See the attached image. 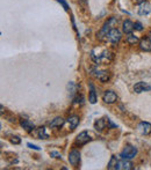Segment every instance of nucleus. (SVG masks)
<instances>
[{"label":"nucleus","mask_w":151,"mask_h":170,"mask_svg":"<svg viewBox=\"0 0 151 170\" xmlns=\"http://www.w3.org/2000/svg\"><path fill=\"white\" fill-rule=\"evenodd\" d=\"M116 23H117V19L116 18H110L106 23L104 24V27L101 28V30L99 31L98 38L100 41H105L108 38V34L113 28H115Z\"/></svg>","instance_id":"f257e3e1"},{"label":"nucleus","mask_w":151,"mask_h":170,"mask_svg":"<svg viewBox=\"0 0 151 170\" xmlns=\"http://www.w3.org/2000/svg\"><path fill=\"white\" fill-rule=\"evenodd\" d=\"M91 57H92V59L97 63V64H106V63H109L110 60H112V54H110V52L109 51H107V50H102V51L100 53H98V54H95V53L92 51Z\"/></svg>","instance_id":"f03ea898"},{"label":"nucleus","mask_w":151,"mask_h":170,"mask_svg":"<svg viewBox=\"0 0 151 170\" xmlns=\"http://www.w3.org/2000/svg\"><path fill=\"white\" fill-rule=\"evenodd\" d=\"M136 155H137V148L134 146H130V145H127V146L123 148V151L121 152L120 156L122 158H126V160H131Z\"/></svg>","instance_id":"7ed1b4c3"},{"label":"nucleus","mask_w":151,"mask_h":170,"mask_svg":"<svg viewBox=\"0 0 151 170\" xmlns=\"http://www.w3.org/2000/svg\"><path fill=\"white\" fill-rule=\"evenodd\" d=\"M121 37H122L121 31L117 29V28H113V29L109 31V34H108V40H109V42H112L113 44H117L119 42L121 41Z\"/></svg>","instance_id":"20e7f679"},{"label":"nucleus","mask_w":151,"mask_h":170,"mask_svg":"<svg viewBox=\"0 0 151 170\" xmlns=\"http://www.w3.org/2000/svg\"><path fill=\"white\" fill-rule=\"evenodd\" d=\"M92 140V138H91V134L86 132V131H84V132H81L79 134L77 135V138H76V144L77 145H85L86 142Z\"/></svg>","instance_id":"39448f33"},{"label":"nucleus","mask_w":151,"mask_h":170,"mask_svg":"<svg viewBox=\"0 0 151 170\" xmlns=\"http://www.w3.org/2000/svg\"><path fill=\"white\" fill-rule=\"evenodd\" d=\"M69 162H70V164H72V165H75V167H77V165L79 164V162H80V153H79V151L73 149V151L70 152Z\"/></svg>","instance_id":"423d86ee"},{"label":"nucleus","mask_w":151,"mask_h":170,"mask_svg":"<svg viewBox=\"0 0 151 170\" xmlns=\"http://www.w3.org/2000/svg\"><path fill=\"white\" fill-rule=\"evenodd\" d=\"M102 100H104L105 103L112 104V103L116 102V100H117V95H116L114 92H112V90H107V92H105L104 96H102Z\"/></svg>","instance_id":"0eeeda50"},{"label":"nucleus","mask_w":151,"mask_h":170,"mask_svg":"<svg viewBox=\"0 0 151 170\" xmlns=\"http://www.w3.org/2000/svg\"><path fill=\"white\" fill-rule=\"evenodd\" d=\"M150 90H151L150 85H148L146 82H138V83H136L134 86V92L136 94H141L143 92H150Z\"/></svg>","instance_id":"6e6552de"},{"label":"nucleus","mask_w":151,"mask_h":170,"mask_svg":"<svg viewBox=\"0 0 151 170\" xmlns=\"http://www.w3.org/2000/svg\"><path fill=\"white\" fill-rule=\"evenodd\" d=\"M137 130L141 134L143 135H148L151 133V124L150 123H146V122H142V123L138 124L137 126Z\"/></svg>","instance_id":"1a4fd4ad"},{"label":"nucleus","mask_w":151,"mask_h":170,"mask_svg":"<svg viewBox=\"0 0 151 170\" xmlns=\"http://www.w3.org/2000/svg\"><path fill=\"white\" fill-rule=\"evenodd\" d=\"M151 13V5L148 2H142L138 5V14L139 15H148Z\"/></svg>","instance_id":"9d476101"},{"label":"nucleus","mask_w":151,"mask_h":170,"mask_svg":"<svg viewBox=\"0 0 151 170\" xmlns=\"http://www.w3.org/2000/svg\"><path fill=\"white\" fill-rule=\"evenodd\" d=\"M20 124H21V126H22L23 129L26 130L28 133L33 132V130L35 129L34 123H33V122H30V120H28V119H21Z\"/></svg>","instance_id":"9b49d317"},{"label":"nucleus","mask_w":151,"mask_h":170,"mask_svg":"<svg viewBox=\"0 0 151 170\" xmlns=\"http://www.w3.org/2000/svg\"><path fill=\"white\" fill-rule=\"evenodd\" d=\"M122 169V170H131L133 169V163L129 162V160H126L123 158L122 161L119 162V165H117V170Z\"/></svg>","instance_id":"f8f14e48"},{"label":"nucleus","mask_w":151,"mask_h":170,"mask_svg":"<svg viewBox=\"0 0 151 170\" xmlns=\"http://www.w3.org/2000/svg\"><path fill=\"white\" fill-rule=\"evenodd\" d=\"M95 73L97 74H94V75L97 76L100 81L106 82L109 80V73L107 71H95Z\"/></svg>","instance_id":"ddd939ff"},{"label":"nucleus","mask_w":151,"mask_h":170,"mask_svg":"<svg viewBox=\"0 0 151 170\" xmlns=\"http://www.w3.org/2000/svg\"><path fill=\"white\" fill-rule=\"evenodd\" d=\"M139 47L143 51H151V40L150 38H143L139 41Z\"/></svg>","instance_id":"4468645a"},{"label":"nucleus","mask_w":151,"mask_h":170,"mask_svg":"<svg viewBox=\"0 0 151 170\" xmlns=\"http://www.w3.org/2000/svg\"><path fill=\"white\" fill-rule=\"evenodd\" d=\"M122 29H123V33H124V34H131L133 30L135 29V28H134V23L130 20H126V21L123 22Z\"/></svg>","instance_id":"2eb2a0df"},{"label":"nucleus","mask_w":151,"mask_h":170,"mask_svg":"<svg viewBox=\"0 0 151 170\" xmlns=\"http://www.w3.org/2000/svg\"><path fill=\"white\" fill-rule=\"evenodd\" d=\"M68 123H69V126L71 130H75L78 125H79V117L78 116H71L68 119Z\"/></svg>","instance_id":"dca6fc26"},{"label":"nucleus","mask_w":151,"mask_h":170,"mask_svg":"<svg viewBox=\"0 0 151 170\" xmlns=\"http://www.w3.org/2000/svg\"><path fill=\"white\" fill-rule=\"evenodd\" d=\"M64 123H65V120H64L63 118L57 117V118H55L51 123H50V127H61V126H63L64 125Z\"/></svg>","instance_id":"f3484780"},{"label":"nucleus","mask_w":151,"mask_h":170,"mask_svg":"<svg viewBox=\"0 0 151 170\" xmlns=\"http://www.w3.org/2000/svg\"><path fill=\"white\" fill-rule=\"evenodd\" d=\"M90 88H91V92H90V97H88V101L90 103L94 104L97 102V94H95V89L93 87V85H90Z\"/></svg>","instance_id":"a211bd4d"},{"label":"nucleus","mask_w":151,"mask_h":170,"mask_svg":"<svg viewBox=\"0 0 151 170\" xmlns=\"http://www.w3.org/2000/svg\"><path fill=\"white\" fill-rule=\"evenodd\" d=\"M117 165H119V161L116 160L115 156H112L110 158V161H109V163H108V169L109 170H114V169H117Z\"/></svg>","instance_id":"6ab92c4d"},{"label":"nucleus","mask_w":151,"mask_h":170,"mask_svg":"<svg viewBox=\"0 0 151 170\" xmlns=\"http://www.w3.org/2000/svg\"><path fill=\"white\" fill-rule=\"evenodd\" d=\"M127 42L130 44V45H134V44H136V43L138 42V37H137V36H135L134 34H128Z\"/></svg>","instance_id":"aec40b11"},{"label":"nucleus","mask_w":151,"mask_h":170,"mask_svg":"<svg viewBox=\"0 0 151 170\" xmlns=\"http://www.w3.org/2000/svg\"><path fill=\"white\" fill-rule=\"evenodd\" d=\"M37 135L40 137L41 139H46L48 138V133L46 131V127H39L37 129Z\"/></svg>","instance_id":"412c9836"},{"label":"nucleus","mask_w":151,"mask_h":170,"mask_svg":"<svg viewBox=\"0 0 151 170\" xmlns=\"http://www.w3.org/2000/svg\"><path fill=\"white\" fill-rule=\"evenodd\" d=\"M105 119H99L98 122L95 123V129L99 130V131H102L105 129Z\"/></svg>","instance_id":"4be33fe9"},{"label":"nucleus","mask_w":151,"mask_h":170,"mask_svg":"<svg viewBox=\"0 0 151 170\" xmlns=\"http://www.w3.org/2000/svg\"><path fill=\"white\" fill-rule=\"evenodd\" d=\"M11 142H12V144H14V145H19V144L21 142V139H20L19 137H12V138H11Z\"/></svg>","instance_id":"5701e85b"},{"label":"nucleus","mask_w":151,"mask_h":170,"mask_svg":"<svg viewBox=\"0 0 151 170\" xmlns=\"http://www.w3.org/2000/svg\"><path fill=\"white\" fill-rule=\"evenodd\" d=\"M134 28H135V30L142 31V30H143V26H142L141 22H135V23H134Z\"/></svg>","instance_id":"b1692460"},{"label":"nucleus","mask_w":151,"mask_h":170,"mask_svg":"<svg viewBox=\"0 0 151 170\" xmlns=\"http://www.w3.org/2000/svg\"><path fill=\"white\" fill-rule=\"evenodd\" d=\"M58 2H59V4H62V5H63L64 9H65V11H66V12H68V11H69V6H68V4H66V2H65V1H64V0H58Z\"/></svg>","instance_id":"393cba45"},{"label":"nucleus","mask_w":151,"mask_h":170,"mask_svg":"<svg viewBox=\"0 0 151 170\" xmlns=\"http://www.w3.org/2000/svg\"><path fill=\"white\" fill-rule=\"evenodd\" d=\"M28 147H30V148H34V149H36V151H40V148L37 146H35V145H31V144H28Z\"/></svg>","instance_id":"a878e982"},{"label":"nucleus","mask_w":151,"mask_h":170,"mask_svg":"<svg viewBox=\"0 0 151 170\" xmlns=\"http://www.w3.org/2000/svg\"><path fill=\"white\" fill-rule=\"evenodd\" d=\"M135 1H136L137 4H142V2H144L145 0H135Z\"/></svg>","instance_id":"bb28decb"},{"label":"nucleus","mask_w":151,"mask_h":170,"mask_svg":"<svg viewBox=\"0 0 151 170\" xmlns=\"http://www.w3.org/2000/svg\"><path fill=\"white\" fill-rule=\"evenodd\" d=\"M149 38L151 40V33H149Z\"/></svg>","instance_id":"cd10ccee"}]
</instances>
